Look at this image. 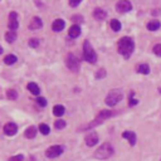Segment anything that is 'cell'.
<instances>
[{
	"label": "cell",
	"instance_id": "11",
	"mask_svg": "<svg viewBox=\"0 0 161 161\" xmlns=\"http://www.w3.org/2000/svg\"><path fill=\"white\" fill-rule=\"evenodd\" d=\"M42 27H43V22H42V19L38 18V16H34L29 23V29L30 30H38Z\"/></svg>",
	"mask_w": 161,
	"mask_h": 161
},
{
	"label": "cell",
	"instance_id": "34",
	"mask_svg": "<svg viewBox=\"0 0 161 161\" xmlns=\"http://www.w3.org/2000/svg\"><path fill=\"white\" fill-rule=\"evenodd\" d=\"M81 4V0H75V2H69V6H78Z\"/></svg>",
	"mask_w": 161,
	"mask_h": 161
},
{
	"label": "cell",
	"instance_id": "18",
	"mask_svg": "<svg viewBox=\"0 0 161 161\" xmlns=\"http://www.w3.org/2000/svg\"><path fill=\"white\" fill-rule=\"evenodd\" d=\"M64 112H65V108H64V106H62V105H57V106L53 107V113H54V116H57V117L63 116Z\"/></svg>",
	"mask_w": 161,
	"mask_h": 161
},
{
	"label": "cell",
	"instance_id": "8",
	"mask_svg": "<svg viewBox=\"0 0 161 161\" xmlns=\"http://www.w3.org/2000/svg\"><path fill=\"white\" fill-rule=\"evenodd\" d=\"M84 141H86V145L88 147H93L95 145H97L99 139H98V135L95 132V131H91L89 133L86 135V137H84Z\"/></svg>",
	"mask_w": 161,
	"mask_h": 161
},
{
	"label": "cell",
	"instance_id": "7",
	"mask_svg": "<svg viewBox=\"0 0 161 161\" xmlns=\"http://www.w3.org/2000/svg\"><path fill=\"white\" fill-rule=\"evenodd\" d=\"M116 10L118 13H121V14L129 13V12L132 10V4L130 2H127V0H121V2H118L116 4Z\"/></svg>",
	"mask_w": 161,
	"mask_h": 161
},
{
	"label": "cell",
	"instance_id": "24",
	"mask_svg": "<svg viewBox=\"0 0 161 161\" xmlns=\"http://www.w3.org/2000/svg\"><path fill=\"white\" fill-rule=\"evenodd\" d=\"M6 96L10 101H15L16 98H18V92H16L15 89H9L6 92Z\"/></svg>",
	"mask_w": 161,
	"mask_h": 161
},
{
	"label": "cell",
	"instance_id": "12",
	"mask_svg": "<svg viewBox=\"0 0 161 161\" xmlns=\"http://www.w3.org/2000/svg\"><path fill=\"white\" fill-rule=\"evenodd\" d=\"M64 27H65V23H64L63 19H55L53 22V24H52V29L54 32H57V33L58 32H62L64 29Z\"/></svg>",
	"mask_w": 161,
	"mask_h": 161
},
{
	"label": "cell",
	"instance_id": "35",
	"mask_svg": "<svg viewBox=\"0 0 161 161\" xmlns=\"http://www.w3.org/2000/svg\"><path fill=\"white\" fill-rule=\"evenodd\" d=\"M159 91H160V93H161V88H160V89H159Z\"/></svg>",
	"mask_w": 161,
	"mask_h": 161
},
{
	"label": "cell",
	"instance_id": "15",
	"mask_svg": "<svg viewBox=\"0 0 161 161\" xmlns=\"http://www.w3.org/2000/svg\"><path fill=\"white\" fill-rule=\"evenodd\" d=\"M37 127L35 126H29L27 130H25L24 132V136L27 137V139H34L37 136Z\"/></svg>",
	"mask_w": 161,
	"mask_h": 161
},
{
	"label": "cell",
	"instance_id": "21",
	"mask_svg": "<svg viewBox=\"0 0 161 161\" xmlns=\"http://www.w3.org/2000/svg\"><path fill=\"white\" fill-rule=\"evenodd\" d=\"M137 72L141 74H149L150 73V67L147 64H139L137 65Z\"/></svg>",
	"mask_w": 161,
	"mask_h": 161
},
{
	"label": "cell",
	"instance_id": "5",
	"mask_svg": "<svg viewBox=\"0 0 161 161\" xmlns=\"http://www.w3.org/2000/svg\"><path fill=\"white\" fill-rule=\"evenodd\" d=\"M65 65L68 67L69 71L77 73L79 71L81 63H79V59L77 57H75L74 54H72V53H69L68 55H67V58H65Z\"/></svg>",
	"mask_w": 161,
	"mask_h": 161
},
{
	"label": "cell",
	"instance_id": "28",
	"mask_svg": "<svg viewBox=\"0 0 161 161\" xmlns=\"http://www.w3.org/2000/svg\"><path fill=\"white\" fill-rule=\"evenodd\" d=\"M106 77V69H98L97 72H96V78H105Z\"/></svg>",
	"mask_w": 161,
	"mask_h": 161
},
{
	"label": "cell",
	"instance_id": "19",
	"mask_svg": "<svg viewBox=\"0 0 161 161\" xmlns=\"http://www.w3.org/2000/svg\"><path fill=\"white\" fill-rule=\"evenodd\" d=\"M27 88L29 89V92L30 93H33V95H35V96H38L39 93H40V89H39V87H38V84L37 83H29L28 86H27Z\"/></svg>",
	"mask_w": 161,
	"mask_h": 161
},
{
	"label": "cell",
	"instance_id": "10",
	"mask_svg": "<svg viewBox=\"0 0 161 161\" xmlns=\"http://www.w3.org/2000/svg\"><path fill=\"white\" fill-rule=\"evenodd\" d=\"M18 132V126L13 122H9L4 126V133L6 136H14V135Z\"/></svg>",
	"mask_w": 161,
	"mask_h": 161
},
{
	"label": "cell",
	"instance_id": "30",
	"mask_svg": "<svg viewBox=\"0 0 161 161\" xmlns=\"http://www.w3.org/2000/svg\"><path fill=\"white\" fill-rule=\"evenodd\" d=\"M133 95H135V92H131V95H130V101H129V105H130V106H135V105L139 103V101L133 98Z\"/></svg>",
	"mask_w": 161,
	"mask_h": 161
},
{
	"label": "cell",
	"instance_id": "23",
	"mask_svg": "<svg viewBox=\"0 0 161 161\" xmlns=\"http://www.w3.org/2000/svg\"><path fill=\"white\" fill-rule=\"evenodd\" d=\"M109 25H111V28L113 32H120L121 30V23L118 22L117 19H112L111 23H109Z\"/></svg>",
	"mask_w": 161,
	"mask_h": 161
},
{
	"label": "cell",
	"instance_id": "33",
	"mask_svg": "<svg viewBox=\"0 0 161 161\" xmlns=\"http://www.w3.org/2000/svg\"><path fill=\"white\" fill-rule=\"evenodd\" d=\"M72 20L73 22H81L82 23L83 22V16L82 15H73L72 16Z\"/></svg>",
	"mask_w": 161,
	"mask_h": 161
},
{
	"label": "cell",
	"instance_id": "17",
	"mask_svg": "<svg viewBox=\"0 0 161 161\" xmlns=\"http://www.w3.org/2000/svg\"><path fill=\"white\" fill-rule=\"evenodd\" d=\"M147 29L149 30H151V32H155V30H157L160 27H161V23L159 22V20H151V22H149L147 23Z\"/></svg>",
	"mask_w": 161,
	"mask_h": 161
},
{
	"label": "cell",
	"instance_id": "22",
	"mask_svg": "<svg viewBox=\"0 0 161 161\" xmlns=\"http://www.w3.org/2000/svg\"><path fill=\"white\" fill-rule=\"evenodd\" d=\"M16 61H18V58H16L14 54H9V55H6L4 58V63L8 64V65H10V64H14Z\"/></svg>",
	"mask_w": 161,
	"mask_h": 161
},
{
	"label": "cell",
	"instance_id": "32",
	"mask_svg": "<svg viewBox=\"0 0 161 161\" xmlns=\"http://www.w3.org/2000/svg\"><path fill=\"white\" fill-rule=\"evenodd\" d=\"M23 160H24L23 155H16V156H13L9 159V161H23Z\"/></svg>",
	"mask_w": 161,
	"mask_h": 161
},
{
	"label": "cell",
	"instance_id": "2",
	"mask_svg": "<svg viewBox=\"0 0 161 161\" xmlns=\"http://www.w3.org/2000/svg\"><path fill=\"white\" fill-rule=\"evenodd\" d=\"M115 152V149L111 143L105 142L103 145H101V147L97 149V151L95 152V157L98 160H106L108 157H111Z\"/></svg>",
	"mask_w": 161,
	"mask_h": 161
},
{
	"label": "cell",
	"instance_id": "16",
	"mask_svg": "<svg viewBox=\"0 0 161 161\" xmlns=\"http://www.w3.org/2000/svg\"><path fill=\"white\" fill-rule=\"evenodd\" d=\"M68 34L71 38H78L81 35V27H78V25H72L68 30Z\"/></svg>",
	"mask_w": 161,
	"mask_h": 161
},
{
	"label": "cell",
	"instance_id": "29",
	"mask_svg": "<svg viewBox=\"0 0 161 161\" xmlns=\"http://www.w3.org/2000/svg\"><path fill=\"white\" fill-rule=\"evenodd\" d=\"M37 103L40 106V107H45L47 106V99L44 97H38L37 98Z\"/></svg>",
	"mask_w": 161,
	"mask_h": 161
},
{
	"label": "cell",
	"instance_id": "14",
	"mask_svg": "<svg viewBox=\"0 0 161 161\" xmlns=\"http://www.w3.org/2000/svg\"><path fill=\"white\" fill-rule=\"evenodd\" d=\"M122 137L129 140L130 145H132V146L136 143V135H135V132H132V131H125L122 133Z\"/></svg>",
	"mask_w": 161,
	"mask_h": 161
},
{
	"label": "cell",
	"instance_id": "25",
	"mask_svg": "<svg viewBox=\"0 0 161 161\" xmlns=\"http://www.w3.org/2000/svg\"><path fill=\"white\" fill-rule=\"evenodd\" d=\"M39 131H40V133H43V135H48L49 131H50V129H49V126H48V125H45V123H40V125H39Z\"/></svg>",
	"mask_w": 161,
	"mask_h": 161
},
{
	"label": "cell",
	"instance_id": "4",
	"mask_svg": "<svg viewBox=\"0 0 161 161\" xmlns=\"http://www.w3.org/2000/svg\"><path fill=\"white\" fill-rule=\"evenodd\" d=\"M122 97H123V92H122L121 89H112V91L107 95V97H106V99H105V102H106L107 106L113 107V106H116V105L122 99Z\"/></svg>",
	"mask_w": 161,
	"mask_h": 161
},
{
	"label": "cell",
	"instance_id": "13",
	"mask_svg": "<svg viewBox=\"0 0 161 161\" xmlns=\"http://www.w3.org/2000/svg\"><path fill=\"white\" fill-rule=\"evenodd\" d=\"M93 16H95L96 20H105V18L107 16L106 10L101 9V8H96L95 12H93Z\"/></svg>",
	"mask_w": 161,
	"mask_h": 161
},
{
	"label": "cell",
	"instance_id": "3",
	"mask_svg": "<svg viewBox=\"0 0 161 161\" xmlns=\"http://www.w3.org/2000/svg\"><path fill=\"white\" fill-rule=\"evenodd\" d=\"M83 57L91 64H95L97 62V54L95 50H93L88 40H84V43H83Z\"/></svg>",
	"mask_w": 161,
	"mask_h": 161
},
{
	"label": "cell",
	"instance_id": "26",
	"mask_svg": "<svg viewBox=\"0 0 161 161\" xmlns=\"http://www.w3.org/2000/svg\"><path fill=\"white\" fill-rule=\"evenodd\" d=\"M54 127L57 130H63L64 127H65V121L64 120H57L54 122Z\"/></svg>",
	"mask_w": 161,
	"mask_h": 161
},
{
	"label": "cell",
	"instance_id": "27",
	"mask_svg": "<svg viewBox=\"0 0 161 161\" xmlns=\"http://www.w3.org/2000/svg\"><path fill=\"white\" fill-rule=\"evenodd\" d=\"M39 43H40V40L37 39V38H32V39H29V42H28L29 47H32V48H37V47L39 45Z\"/></svg>",
	"mask_w": 161,
	"mask_h": 161
},
{
	"label": "cell",
	"instance_id": "31",
	"mask_svg": "<svg viewBox=\"0 0 161 161\" xmlns=\"http://www.w3.org/2000/svg\"><path fill=\"white\" fill-rule=\"evenodd\" d=\"M152 50H154V53H155L157 57H161V44H156Z\"/></svg>",
	"mask_w": 161,
	"mask_h": 161
},
{
	"label": "cell",
	"instance_id": "9",
	"mask_svg": "<svg viewBox=\"0 0 161 161\" xmlns=\"http://www.w3.org/2000/svg\"><path fill=\"white\" fill-rule=\"evenodd\" d=\"M8 27L12 32H15L19 27V22H18V14L15 12H12L9 14V22H8Z\"/></svg>",
	"mask_w": 161,
	"mask_h": 161
},
{
	"label": "cell",
	"instance_id": "20",
	"mask_svg": "<svg viewBox=\"0 0 161 161\" xmlns=\"http://www.w3.org/2000/svg\"><path fill=\"white\" fill-rule=\"evenodd\" d=\"M5 40L8 42V43H14V42L16 40V33L15 32H8L5 34Z\"/></svg>",
	"mask_w": 161,
	"mask_h": 161
},
{
	"label": "cell",
	"instance_id": "1",
	"mask_svg": "<svg viewBox=\"0 0 161 161\" xmlns=\"http://www.w3.org/2000/svg\"><path fill=\"white\" fill-rule=\"evenodd\" d=\"M117 48H118V53H120L123 58L129 59L135 50V42L130 37H123L118 40Z\"/></svg>",
	"mask_w": 161,
	"mask_h": 161
},
{
	"label": "cell",
	"instance_id": "6",
	"mask_svg": "<svg viewBox=\"0 0 161 161\" xmlns=\"http://www.w3.org/2000/svg\"><path fill=\"white\" fill-rule=\"evenodd\" d=\"M63 154V147L59 146V145H54V146H50L45 151V156L49 157V159H54V157H58L59 155Z\"/></svg>",
	"mask_w": 161,
	"mask_h": 161
}]
</instances>
